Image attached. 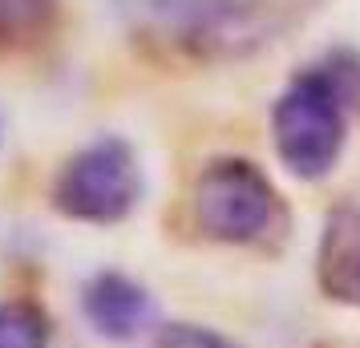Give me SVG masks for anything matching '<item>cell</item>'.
Returning a JSON list of instances; mask_svg holds the SVG:
<instances>
[{
  "instance_id": "1",
  "label": "cell",
  "mask_w": 360,
  "mask_h": 348,
  "mask_svg": "<svg viewBox=\"0 0 360 348\" xmlns=\"http://www.w3.org/2000/svg\"><path fill=\"white\" fill-rule=\"evenodd\" d=\"M117 8L142 41L219 61L271 41L292 0H117Z\"/></svg>"
},
{
  "instance_id": "2",
  "label": "cell",
  "mask_w": 360,
  "mask_h": 348,
  "mask_svg": "<svg viewBox=\"0 0 360 348\" xmlns=\"http://www.w3.org/2000/svg\"><path fill=\"white\" fill-rule=\"evenodd\" d=\"M191 223L202 239L251 247L263 243L283 223V202L276 183L251 158H214L198 170L191 191Z\"/></svg>"
},
{
  "instance_id": "3",
  "label": "cell",
  "mask_w": 360,
  "mask_h": 348,
  "mask_svg": "<svg viewBox=\"0 0 360 348\" xmlns=\"http://www.w3.org/2000/svg\"><path fill=\"white\" fill-rule=\"evenodd\" d=\"M271 138H276L279 162L295 179L316 183L336 170L348 146V110L316 65H308L283 85L271 110Z\"/></svg>"
},
{
  "instance_id": "4",
  "label": "cell",
  "mask_w": 360,
  "mask_h": 348,
  "mask_svg": "<svg viewBox=\"0 0 360 348\" xmlns=\"http://www.w3.org/2000/svg\"><path fill=\"white\" fill-rule=\"evenodd\" d=\"M53 211L73 223L110 227L130 219V211L142 199V166L126 138L105 134L98 142L69 154L57 179H53Z\"/></svg>"
},
{
  "instance_id": "5",
  "label": "cell",
  "mask_w": 360,
  "mask_h": 348,
  "mask_svg": "<svg viewBox=\"0 0 360 348\" xmlns=\"http://www.w3.org/2000/svg\"><path fill=\"white\" fill-rule=\"evenodd\" d=\"M82 312L105 340H138L154 324V299L122 271H98L82 288Z\"/></svg>"
},
{
  "instance_id": "6",
  "label": "cell",
  "mask_w": 360,
  "mask_h": 348,
  "mask_svg": "<svg viewBox=\"0 0 360 348\" xmlns=\"http://www.w3.org/2000/svg\"><path fill=\"white\" fill-rule=\"evenodd\" d=\"M316 280L328 299L360 308V211H332L316 247Z\"/></svg>"
},
{
  "instance_id": "7",
  "label": "cell",
  "mask_w": 360,
  "mask_h": 348,
  "mask_svg": "<svg viewBox=\"0 0 360 348\" xmlns=\"http://www.w3.org/2000/svg\"><path fill=\"white\" fill-rule=\"evenodd\" d=\"M61 0H0V49H25L45 41L57 25Z\"/></svg>"
},
{
  "instance_id": "8",
  "label": "cell",
  "mask_w": 360,
  "mask_h": 348,
  "mask_svg": "<svg viewBox=\"0 0 360 348\" xmlns=\"http://www.w3.org/2000/svg\"><path fill=\"white\" fill-rule=\"evenodd\" d=\"M53 320L33 299L0 304V348H49Z\"/></svg>"
},
{
  "instance_id": "9",
  "label": "cell",
  "mask_w": 360,
  "mask_h": 348,
  "mask_svg": "<svg viewBox=\"0 0 360 348\" xmlns=\"http://www.w3.org/2000/svg\"><path fill=\"white\" fill-rule=\"evenodd\" d=\"M316 69H320L328 77V85L336 89V98L344 101V110H348V114L356 110L360 114V53L356 49H332L316 61Z\"/></svg>"
},
{
  "instance_id": "10",
  "label": "cell",
  "mask_w": 360,
  "mask_h": 348,
  "mask_svg": "<svg viewBox=\"0 0 360 348\" xmlns=\"http://www.w3.org/2000/svg\"><path fill=\"white\" fill-rule=\"evenodd\" d=\"M154 348H235V344H231L223 332L179 320V324H162V328H158Z\"/></svg>"
}]
</instances>
